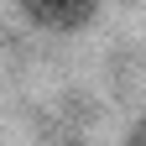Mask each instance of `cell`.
Segmentation results:
<instances>
[{
    "mask_svg": "<svg viewBox=\"0 0 146 146\" xmlns=\"http://www.w3.org/2000/svg\"><path fill=\"white\" fill-rule=\"evenodd\" d=\"M94 5H99V0H21L26 21L47 26V31H73V26H84L89 16H94Z\"/></svg>",
    "mask_w": 146,
    "mask_h": 146,
    "instance_id": "obj_1",
    "label": "cell"
},
{
    "mask_svg": "<svg viewBox=\"0 0 146 146\" xmlns=\"http://www.w3.org/2000/svg\"><path fill=\"white\" fill-rule=\"evenodd\" d=\"M125 146H146V120H136V131L125 136Z\"/></svg>",
    "mask_w": 146,
    "mask_h": 146,
    "instance_id": "obj_2",
    "label": "cell"
}]
</instances>
